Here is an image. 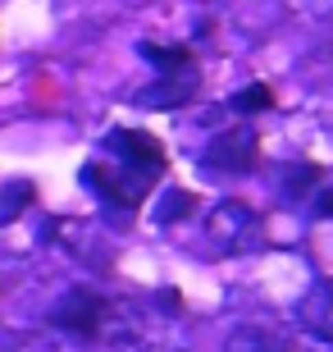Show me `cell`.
I'll return each instance as SVG.
<instances>
[{"label":"cell","mask_w":333,"mask_h":352,"mask_svg":"<svg viewBox=\"0 0 333 352\" xmlns=\"http://www.w3.org/2000/svg\"><path fill=\"white\" fill-rule=\"evenodd\" d=\"M96 343H105L110 352H187V329L160 307H146L133 298H105Z\"/></svg>","instance_id":"obj_1"},{"label":"cell","mask_w":333,"mask_h":352,"mask_svg":"<svg viewBox=\"0 0 333 352\" xmlns=\"http://www.w3.org/2000/svg\"><path fill=\"white\" fill-rule=\"evenodd\" d=\"M205 238L215 252H246L260 243V220L246 201H219L205 215Z\"/></svg>","instance_id":"obj_2"},{"label":"cell","mask_w":333,"mask_h":352,"mask_svg":"<svg viewBox=\"0 0 333 352\" xmlns=\"http://www.w3.org/2000/svg\"><path fill=\"white\" fill-rule=\"evenodd\" d=\"M101 316H105V298H96V293H87V288H73V293H65L60 307L51 311V325L65 329L69 339H78V343H87V339L96 343Z\"/></svg>","instance_id":"obj_3"},{"label":"cell","mask_w":333,"mask_h":352,"mask_svg":"<svg viewBox=\"0 0 333 352\" xmlns=\"http://www.w3.org/2000/svg\"><path fill=\"white\" fill-rule=\"evenodd\" d=\"M82 179H91V183H96V192H105L110 201H128V206L146 192V188H151L146 174L128 170V165L115 160V156H110V160H91L87 170H82Z\"/></svg>","instance_id":"obj_4"},{"label":"cell","mask_w":333,"mask_h":352,"mask_svg":"<svg viewBox=\"0 0 333 352\" xmlns=\"http://www.w3.org/2000/svg\"><path fill=\"white\" fill-rule=\"evenodd\" d=\"M110 156L124 160L128 170L146 174V179H155V170H165V151H160V142H155L151 133H141V129H124L110 138Z\"/></svg>","instance_id":"obj_5"},{"label":"cell","mask_w":333,"mask_h":352,"mask_svg":"<svg viewBox=\"0 0 333 352\" xmlns=\"http://www.w3.org/2000/svg\"><path fill=\"white\" fill-rule=\"evenodd\" d=\"M297 316H301V325H306L310 339L333 348V279L310 284V293L301 298V307H297Z\"/></svg>","instance_id":"obj_6"},{"label":"cell","mask_w":333,"mask_h":352,"mask_svg":"<svg viewBox=\"0 0 333 352\" xmlns=\"http://www.w3.org/2000/svg\"><path fill=\"white\" fill-rule=\"evenodd\" d=\"M256 160V133H224L210 146V165H224V170H246Z\"/></svg>","instance_id":"obj_7"},{"label":"cell","mask_w":333,"mask_h":352,"mask_svg":"<svg viewBox=\"0 0 333 352\" xmlns=\"http://www.w3.org/2000/svg\"><path fill=\"white\" fill-rule=\"evenodd\" d=\"M288 343L292 339H283L279 329L269 325H238L224 339V352H288Z\"/></svg>","instance_id":"obj_8"},{"label":"cell","mask_w":333,"mask_h":352,"mask_svg":"<svg viewBox=\"0 0 333 352\" xmlns=\"http://www.w3.org/2000/svg\"><path fill=\"white\" fill-rule=\"evenodd\" d=\"M14 352H82V343L78 339H69L65 329H37V334H27L23 343H19V348Z\"/></svg>","instance_id":"obj_9"},{"label":"cell","mask_w":333,"mask_h":352,"mask_svg":"<svg viewBox=\"0 0 333 352\" xmlns=\"http://www.w3.org/2000/svg\"><path fill=\"white\" fill-rule=\"evenodd\" d=\"M269 105H274V91H269L265 82H251V87H242L233 96V110H238V115H260Z\"/></svg>","instance_id":"obj_10"},{"label":"cell","mask_w":333,"mask_h":352,"mask_svg":"<svg viewBox=\"0 0 333 352\" xmlns=\"http://www.w3.org/2000/svg\"><path fill=\"white\" fill-rule=\"evenodd\" d=\"M27 201H32V192H27L23 183H19V188H0V229L10 220H19V210H23Z\"/></svg>","instance_id":"obj_11"},{"label":"cell","mask_w":333,"mask_h":352,"mask_svg":"<svg viewBox=\"0 0 333 352\" xmlns=\"http://www.w3.org/2000/svg\"><path fill=\"white\" fill-rule=\"evenodd\" d=\"M315 210H320L324 220H333V183H329V188L320 192V201H315Z\"/></svg>","instance_id":"obj_12"},{"label":"cell","mask_w":333,"mask_h":352,"mask_svg":"<svg viewBox=\"0 0 333 352\" xmlns=\"http://www.w3.org/2000/svg\"><path fill=\"white\" fill-rule=\"evenodd\" d=\"M288 352H333L329 343H288Z\"/></svg>","instance_id":"obj_13"},{"label":"cell","mask_w":333,"mask_h":352,"mask_svg":"<svg viewBox=\"0 0 333 352\" xmlns=\"http://www.w3.org/2000/svg\"><path fill=\"white\" fill-rule=\"evenodd\" d=\"M0 348H5V339H0Z\"/></svg>","instance_id":"obj_14"}]
</instances>
